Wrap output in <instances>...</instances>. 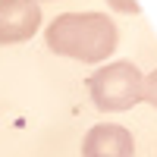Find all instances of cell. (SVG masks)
I'll return each instance as SVG.
<instances>
[{
	"mask_svg": "<svg viewBox=\"0 0 157 157\" xmlns=\"http://www.w3.org/2000/svg\"><path fill=\"white\" fill-rule=\"evenodd\" d=\"M135 138L129 129L113 123H98L82 138V157H132Z\"/></svg>",
	"mask_w": 157,
	"mask_h": 157,
	"instance_id": "obj_4",
	"label": "cell"
},
{
	"mask_svg": "<svg viewBox=\"0 0 157 157\" xmlns=\"http://www.w3.org/2000/svg\"><path fill=\"white\" fill-rule=\"evenodd\" d=\"M141 101H148L151 107L157 110V69L141 78Z\"/></svg>",
	"mask_w": 157,
	"mask_h": 157,
	"instance_id": "obj_5",
	"label": "cell"
},
{
	"mask_svg": "<svg viewBox=\"0 0 157 157\" xmlns=\"http://www.w3.org/2000/svg\"><path fill=\"white\" fill-rule=\"evenodd\" d=\"M141 75L132 60H113L88 75V94L98 110L126 113L141 101Z\"/></svg>",
	"mask_w": 157,
	"mask_h": 157,
	"instance_id": "obj_2",
	"label": "cell"
},
{
	"mask_svg": "<svg viewBox=\"0 0 157 157\" xmlns=\"http://www.w3.org/2000/svg\"><path fill=\"white\" fill-rule=\"evenodd\" d=\"M41 29L38 0H0V44H22Z\"/></svg>",
	"mask_w": 157,
	"mask_h": 157,
	"instance_id": "obj_3",
	"label": "cell"
},
{
	"mask_svg": "<svg viewBox=\"0 0 157 157\" xmlns=\"http://www.w3.org/2000/svg\"><path fill=\"white\" fill-rule=\"evenodd\" d=\"M107 6L116 10V13H129V16H135V13L141 10V6H138V0H107Z\"/></svg>",
	"mask_w": 157,
	"mask_h": 157,
	"instance_id": "obj_6",
	"label": "cell"
},
{
	"mask_svg": "<svg viewBox=\"0 0 157 157\" xmlns=\"http://www.w3.org/2000/svg\"><path fill=\"white\" fill-rule=\"evenodd\" d=\"M116 41L120 35L107 13H63L47 25V47L78 63H104Z\"/></svg>",
	"mask_w": 157,
	"mask_h": 157,
	"instance_id": "obj_1",
	"label": "cell"
}]
</instances>
